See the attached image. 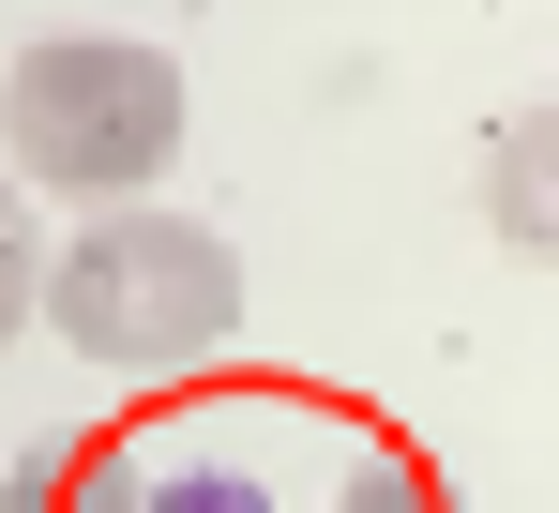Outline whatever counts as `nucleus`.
<instances>
[{
	"label": "nucleus",
	"mask_w": 559,
	"mask_h": 513,
	"mask_svg": "<svg viewBox=\"0 0 559 513\" xmlns=\"http://www.w3.org/2000/svg\"><path fill=\"white\" fill-rule=\"evenodd\" d=\"M31 318L106 378H167V362H212L242 333V256H227V227H197L167 196H106L31 272Z\"/></svg>",
	"instance_id": "nucleus-1"
},
{
	"label": "nucleus",
	"mask_w": 559,
	"mask_h": 513,
	"mask_svg": "<svg viewBox=\"0 0 559 513\" xmlns=\"http://www.w3.org/2000/svg\"><path fill=\"white\" fill-rule=\"evenodd\" d=\"M0 167L76 196V212L152 196L182 167V61L136 31H31L0 61Z\"/></svg>",
	"instance_id": "nucleus-2"
},
{
	"label": "nucleus",
	"mask_w": 559,
	"mask_h": 513,
	"mask_svg": "<svg viewBox=\"0 0 559 513\" xmlns=\"http://www.w3.org/2000/svg\"><path fill=\"white\" fill-rule=\"evenodd\" d=\"M484 227L530 256V272H559V91L484 136Z\"/></svg>",
	"instance_id": "nucleus-3"
},
{
	"label": "nucleus",
	"mask_w": 559,
	"mask_h": 513,
	"mask_svg": "<svg viewBox=\"0 0 559 513\" xmlns=\"http://www.w3.org/2000/svg\"><path fill=\"white\" fill-rule=\"evenodd\" d=\"M31 272H46V242H31V181L0 167V333H31Z\"/></svg>",
	"instance_id": "nucleus-4"
},
{
	"label": "nucleus",
	"mask_w": 559,
	"mask_h": 513,
	"mask_svg": "<svg viewBox=\"0 0 559 513\" xmlns=\"http://www.w3.org/2000/svg\"><path fill=\"white\" fill-rule=\"evenodd\" d=\"M348 513H439V484H424V468H364V484H348Z\"/></svg>",
	"instance_id": "nucleus-5"
},
{
	"label": "nucleus",
	"mask_w": 559,
	"mask_h": 513,
	"mask_svg": "<svg viewBox=\"0 0 559 513\" xmlns=\"http://www.w3.org/2000/svg\"><path fill=\"white\" fill-rule=\"evenodd\" d=\"M61 468L76 453H15V513H61Z\"/></svg>",
	"instance_id": "nucleus-6"
}]
</instances>
